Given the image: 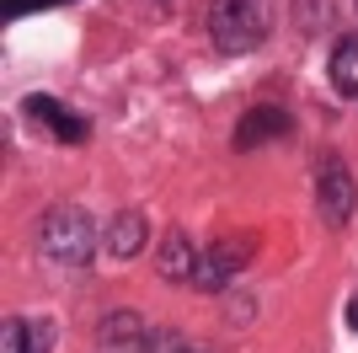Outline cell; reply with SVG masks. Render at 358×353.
<instances>
[{
    "instance_id": "cell-1",
    "label": "cell",
    "mask_w": 358,
    "mask_h": 353,
    "mask_svg": "<svg viewBox=\"0 0 358 353\" xmlns=\"http://www.w3.org/2000/svg\"><path fill=\"white\" fill-rule=\"evenodd\" d=\"M273 6L268 0H209V38L220 54H252L268 43Z\"/></svg>"
},
{
    "instance_id": "cell-2",
    "label": "cell",
    "mask_w": 358,
    "mask_h": 353,
    "mask_svg": "<svg viewBox=\"0 0 358 353\" xmlns=\"http://www.w3.org/2000/svg\"><path fill=\"white\" fill-rule=\"evenodd\" d=\"M38 241H43V257H54V263H64V268H86L91 257H96V247H102V230L91 225L86 209L59 204V209H48Z\"/></svg>"
},
{
    "instance_id": "cell-3",
    "label": "cell",
    "mask_w": 358,
    "mask_h": 353,
    "mask_svg": "<svg viewBox=\"0 0 358 353\" xmlns=\"http://www.w3.org/2000/svg\"><path fill=\"white\" fill-rule=\"evenodd\" d=\"M310 172H315V209H321V220L348 225L353 220V204H358V182H353V172H348V161L337 150H321Z\"/></svg>"
},
{
    "instance_id": "cell-4",
    "label": "cell",
    "mask_w": 358,
    "mask_h": 353,
    "mask_svg": "<svg viewBox=\"0 0 358 353\" xmlns=\"http://www.w3.org/2000/svg\"><path fill=\"white\" fill-rule=\"evenodd\" d=\"M22 118H27L43 139H54V145H86L91 139V118L64 107V102H54V97H27V102H22Z\"/></svg>"
},
{
    "instance_id": "cell-5",
    "label": "cell",
    "mask_w": 358,
    "mask_h": 353,
    "mask_svg": "<svg viewBox=\"0 0 358 353\" xmlns=\"http://www.w3.org/2000/svg\"><path fill=\"white\" fill-rule=\"evenodd\" d=\"M257 251L252 235H241V241H220V247L198 251V268H193V284L198 289H224V284L236 279L241 268H246V257Z\"/></svg>"
},
{
    "instance_id": "cell-6",
    "label": "cell",
    "mask_w": 358,
    "mask_h": 353,
    "mask_svg": "<svg viewBox=\"0 0 358 353\" xmlns=\"http://www.w3.org/2000/svg\"><path fill=\"white\" fill-rule=\"evenodd\" d=\"M289 129H294V123H289V113L268 102V107H252V113L241 118L236 134H230V145H236V150H262V145H273V139H284Z\"/></svg>"
},
{
    "instance_id": "cell-7",
    "label": "cell",
    "mask_w": 358,
    "mask_h": 353,
    "mask_svg": "<svg viewBox=\"0 0 358 353\" xmlns=\"http://www.w3.org/2000/svg\"><path fill=\"white\" fill-rule=\"evenodd\" d=\"M145 235H150L145 214L123 209V214H113V220H107V230H102V247H107V257L129 263V257H139V251H145Z\"/></svg>"
},
{
    "instance_id": "cell-8",
    "label": "cell",
    "mask_w": 358,
    "mask_h": 353,
    "mask_svg": "<svg viewBox=\"0 0 358 353\" xmlns=\"http://www.w3.org/2000/svg\"><path fill=\"white\" fill-rule=\"evenodd\" d=\"M54 348V326L27 321V316H6L0 326V353H48Z\"/></svg>"
},
{
    "instance_id": "cell-9",
    "label": "cell",
    "mask_w": 358,
    "mask_h": 353,
    "mask_svg": "<svg viewBox=\"0 0 358 353\" xmlns=\"http://www.w3.org/2000/svg\"><path fill=\"white\" fill-rule=\"evenodd\" d=\"M327 75H331V86L343 91L348 102H358V38H343V43L331 48Z\"/></svg>"
},
{
    "instance_id": "cell-10",
    "label": "cell",
    "mask_w": 358,
    "mask_h": 353,
    "mask_svg": "<svg viewBox=\"0 0 358 353\" xmlns=\"http://www.w3.org/2000/svg\"><path fill=\"white\" fill-rule=\"evenodd\" d=\"M193 268H198L193 241H187L182 230H171V235H166V247H161V273H166V279H187V284H193Z\"/></svg>"
},
{
    "instance_id": "cell-11",
    "label": "cell",
    "mask_w": 358,
    "mask_h": 353,
    "mask_svg": "<svg viewBox=\"0 0 358 353\" xmlns=\"http://www.w3.org/2000/svg\"><path fill=\"white\" fill-rule=\"evenodd\" d=\"M48 6H64V0H0L6 16H32V11H48Z\"/></svg>"
},
{
    "instance_id": "cell-12",
    "label": "cell",
    "mask_w": 358,
    "mask_h": 353,
    "mask_svg": "<svg viewBox=\"0 0 358 353\" xmlns=\"http://www.w3.org/2000/svg\"><path fill=\"white\" fill-rule=\"evenodd\" d=\"M348 326L358 332V289H353V300H348Z\"/></svg>"
},
{
    "instance_id": "cell-13",
    "label": "cell",
    "mask_w": 358,
    "mask_h": 353,
    "mask_svg": "<svg viewBox=\"0 0 358 353\" xmlns=\"http://www.w3.org/2000/svg\"><path fill=\"white\" fill-rule=\"evenodd\" d=\"M155 353H193V348H155Z\"/></svg>"
}]
</instances>
